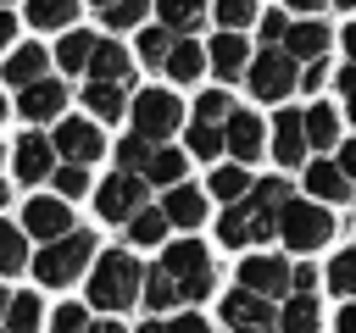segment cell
<instances>
[{
  "instance_id": "cell-49",
  "label": "cell",
  "mask_w": 356,
  "mask_h": 333,
  "mask_svg": "<svg viewBox=\"0 0 356 333\" xmlns=\"http://www.w3.org/2000/svg\"><path fill=\"white\" fill-rule=\"evenodd\" d=\"M328 83V61H306L300 67V89H323Z\"/></svg>"
},
{
  "instance_id": "cell-2",
  "label": "cell",
  "mask_w": 356,
  "mask_h": 333,
  "mask_svg": "<svg viewBox=\"0 0 356 333\" xmlns=\"http://www.w3.org/2000/svg\"><path fill=\"white\" fill-rule=\"evenodd\" d=\"M145 261H139V250L134 244H111V250H100L95 255V266H89V278H83V300H89V311L95 316H128L134 305H139V294H145Z\"/></svg>"
},
{
  "instance_id": "cell-62",
  "label": "cell",
  "mask_w": 356,
  "mask_h": 333,
  "mask_svg": "<svg viewBox=\"0 0 356 333\" xmlns=\"http://www.w3.org/2000/svg\"><path fill=\"white\" fill-rule=\"evenodd\" d=\"M6 161H11V155H6V150H0V166H6Z\"/></svg>"
},
{
  "instance_id": "cell-50",
  "label": "cell",
  "mask_w": 356,
  "mask_h": 333,
  "mask_svg": "<svg viewBox=\"0 0 356 333\" xmlns=\"http://www.w3.org/2000/svg\"><path fill=\"white\" fill-rule=\"evenodd\" d=\"M334 161H339V166H345V178L356 183V133H350V139H339V150H334Z\"/></svg>"
},
{
  "instance_id": "cell-29",
  "label": "cell",
  "mask_w": 356,
  "mask_h": 333,
  "mask_svg": "<svg viewBox=\"0 0 356 333\" xmlns=\"http://www.w3.org/2000/svg\"><path fill=\"white\" fill-rule=\"evenodd\" d=\"M139 305H145V316H172V311H184V294H178V283H172V272L150 266V272H145Z\"/></svg>"
},
{
  "instance_id": "cell-38",
  "label": "cell",
  "mask_w": 356,
  "mask_h": 333,
  "mask_svg": "<svg viewBox=\"0 0 356 333\" xmlns=\"http://www.w3.org/2000/svg\"><path fill=\"white\" fill-rule=\"evenodd\" d=\"M184 150H189L195 161H217V155H228L222 128H217V122H195V117H189V128H184Z\"/></svg>"
},
{
  "instance_id": "cell-15",
  "label": "cell",
  "mask_w": 356,
  "mask_h": 333,
  "mask_svg": "<svg viewBox=\"0 0 356 333\" xmlns=\"http://www.w3.org/2000/svg\"><path fill=\"white\" fill-rule=\"evenodd\" d=\"M300 194H312V200H323V205H350V200H356V183L345 178V166H339L334 155H312V161L300 166Z\"/></svg>"
},
{
  "instance_id": "cell-45",
  "label": "cell",
  "mask_w": 356,
  "mask_h": 333,
  "mask_svg": "<svg viewBox=\"0 0 356 333\" xmlns=\"http://www.w3.org/2000/svg\"><path fill=\"white\" fill-rule=\"evenodd\" d=\"M167 327H172V333H222V322H211L200 305H184V311H172V316H167Z\"/></svg>"
},
{
  "instance_id": "cell-18",
  "label": "cell",
  "mask_w": 356,
  "mask_h": 333,
  "mask_svg": "<svg viewBox=\"0 0 356 333\" xmlns=\"http://www.w3.org/2000/svg\"><path fill=\"white\" fill-rule=\"evenodd\" d=\"M161 211L178 233H200V222L211 216V194L195 183H172V189H161Z\"/></svg>"
},
{
  "instance_id": "cell-6",
  "label": "cell",
  "mask_w": 356,
  "mask_h": 333,
  "mask_svg": "<svg viewBox=\"0 0 356 333\" xmlns=\"http://www.w3.org/2000/svg\"><path fill=\"white\" fill-rule=\"evenodd\" d=\"M95 216L100 222H111V228H128L145 205H150V183L139 178V172H122V166H111V178H100L95 183Z\"/></svg>"
},
{
  "instance_id": "cell-57",
  "label": "cell",
  "mask_w": 356,
  "mask_h": 333,
  "mask_svg": "<svg viewBox=\"0 0 356 333\" xmlns=\"http://www.w3.org/2000/svg\"><path fill=\"white\" fill-rule=\"evenodd\" d=\"M11 294H17V289H11L6 278H0V322H6V305H11Z\"/></svg>"
},
{
  "instance_id": "cell-4",
  "label": "cell",
  "mask_w": 356,
  "mask_h": 333,
  "mask_svg": "<svg viewBox=\"0 0 356 333\" xmlns=\"http://www.w3.org/2000/svg\"><path fill=\"white\" fill-rule=\"evenodd\" d=\"M156 266L172 272L184 305H206V300L217 294V261H211V250H206L195 233H189V239H167V244L156 250Z\"/></svg>"
},
{
  "instance_id": "cell-10",
  "label": "cell",
  "mask_w": 356,
  "mask_h": 333,
  "mask_svg": "<svg viewBox=\"0 0 356 333\" xmlns=\"http://www.w3.org/2000/svg\"><path fill=\"white\" fill-rule=\"evenodd\" d=\"M289 272H295L289 250H245V255H239V266H234V283H239V289H250V294L284 300V294H289Z\"/></svg>"
},
{
  "instance_id": "cell-23",
  "label": "cell",
  "mask_w": 356,
  "mask_h": 333,
  "mask_svg": "<svg viewBox=\"0 0 356 333\" xmlns=\"http://www.w3.org/2000/svg\"><path fill=\"white\" fill-rule=\"evenodd\" d=\"M44 322H50V305H44V289L33 283V289H17L11 294V305H6V333H44Z\"/></svg>"
},
{
  "instance_id": "cell-16",
  "label": "cell",
  "mask_w": 356,
  "mask_h": 333,
  "mask_svg": "<svg viewBox=\"0 0 356 333\" xmlns=\"http://www.w3.org/2000/svg\"><path fill=\"white\" fill-rule=\"evenodd\" d=\"M222 144H228V161H245V166H256L261 155H267V122L256 117V111H234L228 122H222Z\"/></svg>"
},
{
  "instance_id": "cell-12",
  "label": "cell",
  "mask_w": 356,
  "mask_h": 333,
  "mask_svg": "<svg viewBox=\"0 0 356 333\" xmlns=\"http://www.w3.org/2000/svg\"><path fill=\"white\" fill-rule=\"evenodd\" d=\"M50 139H56V155L61 161H78V166H95L106 155V133H100L95 117H61L50 128Z\"/></svg>"
},
{
  "instance_id": "cell-44",
  "label": "cell",
  "mask_w": 356,
  "mask_h": 333,
  "mask_svg": "<svg viewBox=\"0 0 356 333\" xmlns=\"http://www.w3.org/2000/svg\"><path fill=\"white\" fill-rule=\"evenodd\" d=\"M150 150H156L150 139H139V133H122V139H117V150H111V161H117L122 172H139V166L150 161Z\"/></svg>"
},
{
  "instance_id": "cell-51",
  "label": "cell",
  "mask_w": 356,
  "mask_h": 333,
  "mask_svg": "<svg viewBox=\"0 0 356 333\" xmlns=\"http://www.w3.org/2000/svg\"><path fill=\"white\" fill-rule=\"evenodd\" d=\"M334 333H356V300H339V311H334Z\"/></svg>"
},
{
  "instance_id": "cell-48",
  "label": "cell",
  "mask_w": 356,
  "mask_h": 333,
  "mask_svg": "<svg viewBox=\"0 0 356 333\" xmlns=\"http://www.w3.org/2000/svg\"><path fill=\"white\" fill-rule=\"evenodd\" d=\"M284 33H289V17L284 11H267L261 17V44H284Z\"/></svg>"
},
{
  "instance_id": "cell-24",
  "label": "cell",
  "mask_w": 356,
  "mask_h": 333,
  "mask_svg": "<svg viewBox=\"0 0 356 333\" xmlns=\"http://www.w3.org/2000/svg\"><path fill=\"white\" fill-rule=\"evenodd\" d=\"M0 78H6L11 89H28V83L50 78V56H44V44H11V50H6Z\"/></svg>"
},
{
  "instance_id": "cell-8",
  "label": "cell",
  "mask_w": 356,
  "mask_h": 333,
  "mask_svg": "<svg viewBox=\"0 0 356 333\" xmlns=\"http://www.w3.org/2000/svg\"><path fill=\"white\" fill-rule=\"evenodd\" d=\"M128 128L150 144H167L178 128H184V100L172 89H139L134 105H128Z\"/></svg>"
},
{
  "instance_id": "cell-60",
  "label": "cell",
  "mask_w": 356,
  "mask_h": 333,
  "mask_svg": "<svg viewBox=\"0 0 356 333\" xmlns=\"http://www.w3.org/2000/svg\"><path fill=\"white\" fill-rule=\"evenodd\" d=\"M334 6H339V11H356V0H334Z\"/></svg>"
},
{
  "instance_id": "cell-40",
  "label": "cell",
  "mask_w": 356,
  "mask_h": 333,
  "mask_svg": "<svg viewBox=\"0 0 356 333\" xmlns=\"http://www.w3.org/2000/svg\"><path fill=\"white\" fill-rule=\"evenodd\" d=\"M50 189H56L61 200H83V194H95V183H89V166H78V161H61V166L50 172Z\"/></svg>"
},
{
  "instance_id": "cell-17",
  "label": "cell",
  "mask_w": 356,
  "mask_h": 333,
  "mask_svg": "<svg viewBox=\"0 0 356 333\" xmlns=\"http://www.w3.org/2000/svg\"><path fill=\"white\" fill-rule=\"evenodd\" d=\"M17 111H22V122H33V128L61 122V117H67V83H61V78H39V83L17 89Z\"/></svg>"
},
{
  "instance_id": "cell-43",
  "label": "cell",
  "mask_w": 356,
  "mask_h": 333,
  "mask_svg": "<svg viewBox=\"0 0 356 333\" xmlns=\"http://www.w3.org/2000/svg\"><path fill=\"white\" fill-rule=\"evenodd\" d=\"M211 17L228 28V33H245L256 22V0H211Z\"/></svg>"
},
{
  "instance_id": "cell-25",
  "label": "cell",
  "mask_w": 356,
  "mask_h": 333,
  "mask_svg": "<svg viewBox=\"0 0 356 333\" xmlns=\"http://www.w3.org/2000/svg\"><path fill=\"white\" fill-rule=\"evenodd\" d=\"M189 150H178V144H156L150 150V161L139 166V178L150 183V189H172V183H184V172H189Z\"/></svg>"
},
{
  "instance_id": "cell-5",
  "label": "cell",
  "mask_w": 356,
  "mask_h": 333,
  "mask_svg": "<svg viewBox=\"0 0 356 333\" xmlns=\"http://www.w3.org/2000/svg\"><path fill=\"white\" fill-rule=\"evenodd\" d=\"M334 233H339L334 205H323V200H312V194H295V200L278 211V244H284L295 261H300V255L328 250V244H334Z\"/></svg>"
},
{
  "instance_id": "cell-53",
  "label": "cell",
  "mask_w": 356,
  "mask_h": 333,
  "mask_svg": "<svg viewBox=\"0 0 356 333\" xmlns=\"http://www.w3.org/2000/svg\"><path fill=\"white\" fill-rule=\"evenodd\" d=\"M89 333H134V327H128L122 316H95V327H89Z\"/></svg>"
},
{
  "instance_id": "cell-63",
  "label": "cell",
  "mask_w": 356,
  "mask_h": 333,
  "mask_svg": "<svg viewBox=\"0 0 356 333\" xmlns=\"http://www.w3.org/2000/svg\"><path fill=\"white\" fill-rule=\"evenodd\" d=\"M0 6H6V0H0Z\"/></svg>"
},
{
  "instance_id": "cell-19",
  "label": "cell",
  "mask_w": 356,
  "mask_h": 333,
  "mask_svg": "<svg viewBox=\"0 0 356 333\" xmlns=\"http://www.w3.org/2000/svg\"><path fill=\"white\" fill-rule=\"evenodd\" d=\"M328 311H323V289L317 294H284L278 300V333H323Z\"/></svg>"
},
{
  "instance_id": "cell-36",
  "label": "cell",
  "mask_w": 356,
  "mask_h": 333,
  "mask_svg": "<svg viewBox=\"0 0 356 333\" xmlns=\"http://www.w3.org/2000/svg\"><path fill=\"white\" fill-rule=\"evenodd\" d=\"M172 44H178V33H172V28L145 22V28H139V44H134V61H139V67H167Z\"/></svg>"
},
{
  "instance_id": "cell-13",
  "label": "cell",
  "mask_w": 356,
  "mask_h": 333,
  "mask_svg": "<svg viewBox=\"0 0 356 333\" xmlns=\"http://www.w3.org/2000/svg\"><path fill=\"white\" fill-rule=\"evenodd\" d=\"M78 222H72V200H61V194H28L22 200V233L28 239H39V244H50V239H61V233H72Z\"/></svg>"
},
{
  "instance_id": "cell-42",
  "label": "cell",
  "mask_w": 356,
  "mask_h": 333,
  "mask_svg": "<svg viewBox=\"0 0 356 333\" xmlns=\"http://www.w3.org/2000/svg\"><path fill=\"white\" fill-rule=\"evenodd\" d=\"M145 17H150V0H111V6L100 11V22H106L111 33H122V28H145Z\"/></svg>"
},
{
  "instance_id": "cell-39",
  "label": "cell",
  "mask_w": 356,
  "mask_h": 333,
  "mask_svg": "<svg viewBox=\"0 0 356 333\" xmlns=\"http://www.w3.org/2000/svg\"><path fill=\"white\" fill-rule=\"evenodd\" d=\"M95 327V311H89V300H61V305H50V322H44V333H89Z\"/></svg>"
},
{
  "instance_id": "cell-22",
  "label": "cell",
  "mask_w": 356,
  "mask_h": 333,
  "mask_svg": "<svg viewBox=\"0 0 356 333\" xmlns=\"http://www.w3.org/2000/svg\"><path fill=\"white\" fill-rule=\"evenodd\" d=\"M206 56H211V72L222 78V83H239L245 72H250V44H245V33H217L211 44H206Z\"/></svg>"
},
{
  "instance_id": "cell-64",
  "label": "cell",
  "mask_w": 356,
  "mask_h": 333,
  "mask_svg": "<svg viewBox=\"0 0 356 333\" xmlns=\"http://www.w3.org/2000/svg\"><path fill=\"white\" fill-rule=\"evenodd\" d=\"M0 333H6V327H0Z\"/></svg>"
},
{
  "instance_id": "cell-3",
  "label": "cell",
  "mask_w": 356,
  "mask_h": 333,
  "mask_svg": "<svg viewBox=\"0 0 356 333\" xmlns=\"http://www.w3.org/2000/svg\"><path fill=\"white\" fill-rule=\"evenodd\" d=\"M95 255H100L95 228H72V233H61V239L39 244L28 272H33V283H39V289H61V294H67L72 283H83V278H89Z\"/></svg>"
},
{
  "instance_id": "cell-54",
  "label": "cell",
  "mask_w": 356,
  "mask_h": 333,
  "mask_svg": "<svg viewBox=\"0 0 356 333\" xmlns=\"http://www.w3.org/2000/svg\"><path fill=\"white\" fill-rule=\"evenodd\" d=\"M284 6H289V11H300V17H317L328 0H284Z\"/></svg>"
},
{
  "instance_id": "cell-20",
  "label": "cell",
  "mask_w": 356,
  "mask_h": 333,
  "mask_svg": "<svg viewBox=\"0 0 356 333\" xmlns=\"http://www.w3.org/2000/svg\"><path fill=\"white\" fill-rule=\"evenodd\" d=\"M78 94H83V105H89L95 122H122L128 105H134V83H100V78H89Z\"/></svg>"
},
{
  "instance_id": "cell-59",
  "label": "cell",
  "mask_w": 356,
  "mask_h": 333,
  "mask_svg": "<svg viewBox=\"0 0 356 333\" xmlns=\"http://www.w3.org/2000/svg\"><path fill=\"white\" fill-rule=\"evenodd\" d=\"M6 117H11V105H6V94H0V122H6Z\"/></svg>"
},
{
  "instance_id": "cell-28",
  "label": "cell",
  "mask_w": 356,
  "mask_h": 333,
  "mask_svg": "<svg viewBox=\"0 0 356 333\" xmlns=\"http://www.w3.org/2000/svg\"><path fill=\"white\" fill-rule=\"evenodd\" d=\"M161 72H167L172 83H200V72H211V56H206V44H200V39H178Z\"/></svg>"
},
{
  "instance_id": "cell-27",
  "label": "cell",
  "mask_w": 356,
  "mask_h": 333,
  "mask_svg": "<svg viewBox=\"0 0 356 333\" xmlns=\"http://www.w3.org/2000/svg\"><path fill=\"white\" fill-rule=\"evenodd\" d=\"M339 128H345V117H339L328 100H312V105H306V139H312L317 155H334V150H339Z\"/></svg>"
},
{
  "instance_id": "cell-34",
  "label": "cell",
  "mask_w": 356,
  "mask_h": 333,
  "mask_svg": "<svg viewBox=\"0 0 356 333\" xmlns=\"http://www.w3.org/2000/svg\"><path fill=\"white\" fill-rule=\"evenodd\" d=\"M95 44H100V33H89V28H67L61 44H56V67H61V72H89Z\"/></svg>"
},
{
  "instance_id": "cell-35",
  "label": "cell",
  "mask_w": 356,
  "mask_h": 333,
  "mask_svg": "<svg viewBox=\"0 0 356 333\" xmlns=\"http://www.w3.org/2000/svg\"><path fill=\"white\" fill-rule=\"evenodd\" d=\"M211 11V0H156V22L161 28H172L178 39H189L195 28H200V17Z\"/></svg>"
},
{
  "instance_id": "cell-14",
  "label": "cell",
  "mask_w": 356,
  "mask_h": 333,
  "mask_svg": "<svg viewBox=\"0 0 356 333\" xmlns=\"http://www.w3.org/2000/svg\"><path fill=\"white\" fill-rule=\"evenodd\" d=\"M56 166H61V155H56V139H50V133H22V139L11 144V172H17L22 189L50 183Z\"/></svg>"
},
{
  "instance_id": "cell-7",
  "label": "cell",
  "mask_w": 356,
  "mask_h": 333,
  "mask_svg": "<svg viewBox=\"0 0 356 333\" xmlns=\"http://www.w3.org/2000/svg\"><path fill=\"white\" fill-rule=\"evenodd\" d=\"M245 89L256 94V100H267V105H284L295 89H300V61L289 56V50H278V44H267L261 56H250V72H245Z\"/></svg>"
},
{
  "instance_id": "cell-37",
  "label": "cell",
  "mask_w": 356,
  "mask_h": 333,
  "mask_svg": "<svg viewBox=\"0 0 356 333\" xmlns=\"http://www.w3.org/2000/svg\"><path fill=\"white\" fill-rule=\"evenodd\" d=\"M78 6L83 0H28V22L44 28V33H67L72 17H78Z\"/></svg>"
},
{
  "instance_id": "cell-58",
  "label": "cell",
  "mask_w": 356,
  "mask_h": 333,
  "mask_svg": "<svg viewBox=\"0 0 356 333\" xmlns=\"http://www.w3.org/2000/svg\"><path fill=\"white\" fill-rule=\"evenodd\" d=\"M6 205H11V183L0 178V211H6Z\"/></svg>"
},
{
  "instance_id": "cell-30",
  "label": "cell",
  "mask_w": 356,
  "mask_h": 333,
  "mask_svg": "<svg viewBox=\"0 0 356 333\" xmlns=\"http://www.w3.org/2000/svg\"><path fill=\"white\" fill-rule=\"evenodd\" d=\"M33 266V244L22 233V222H6L0 216V278H22Z\"/></svg>"
},
{
  "instance_id": "cell-47",
  "label": "cell",
  "mask_w": 356,
  "mask_h": 333,
  "mask_svg": "<svg viewBox=\"0 0 356 333\" xmlns=\"http://www.w3.org/2000/svg\"><path fill=\"white\" fill-rule=\"evenodd\" d=\"M334 89H339V100H345V117L356 122V61H345V67L334 72Z\"/></svg>"
},
{
  "instance_id": "cell-1",
  "label": "cell",
  "mask_w": 356,
  "mask_h": 333,
  "mask_svg": "<svg viewBox=\"0 0 356 333\" xmlns=\"http://www.w3.org/2000/svg\"><path fill=\"white\" fill-rule=\"evenodd\" d=\"M289 200H295L289 172L256 178L245 200L222 205V216H217V244H222V250H239V255H245V250H267V244L278 239V211H284Z\"/></svg>"
},
{
  "instance_id": "cell-11",
  "label": "cell",
  "mask_w": 356,
  "mask_h": 333,
  "mask_svg": "<svg viewBox=\"0 0 356 333\" xmlns=\"http://www.w3.org/2000/svg\"><path fill=\"white\" fill-rule=\"evenodd\" d=\"M267 155L284 166V172H300L312 161V139H306V111L295 105H278V117L267 122Z\"/></svg>"
},
{
  "instance_id": "cell-46",
  "label": "cell",
  "mask_w": 356,
  "mask_h": 333,
  "mask_svg": "<svg viewBox=\"0 0 356 333\" xmlns=\"http://www.w3.org/2000/svg\"><path fill=\"white\" fill-rule=\"evenodd\" d=\"M317 289H323V266L312 255H300L295 272H289V294H317Z\"/></svg>"
},
{
  "instance_id": "cell-21",
  "label": "cell",
  "mask_w": 356,
  "mask_h": 333,
  "mask_svg": "<svg viewBox=\"0 0 356 333\" xmlns=\"http://www.w3.org/2000/svg\"><path fill=\"white\" fill-rule=\"evenodd\" d=\"M328 44H334L328 22H317V17H300V22H289V33H284V44H278V50H289V56L306 67V61H323V56H328Z\"/></svg>"
},
{
  "instance_id": "cell-52",
  "label": "cell",
  "mask_w": 356,
  "mask_h": 333,
  "mask_svg": "<svg viewBox=\"0 0 356 333\" xmlns=\"http://www.w3.org/2000/svg\"><path fill=\"white\" fill-rule=\"evenodd\" d=\"M11 39H17V17L0 6V50H11Z\"/></svg>"
},
{
  "instance_id": "cell-9",
  "label": "cell",
  "mask_w": 356,
  "mask_h": 333,
  "mask_svg": "<svg viewBox=\"0 0 356 333\" xmlns=\"http://www.w3.org/2000/svg\"><path fill=\"white\" fill-rule=\"evenodd\" d=\"M217 322H222V333H278V300L234 283L217 294Z\"/></svg>"
},
{
  "instance_id": "cell-31",
  "label": "cell",
  "mask_w": 356,
  "mask_h": 333,
  "mask_svg": "<svg viewBox=\"0 0 356 333\" xmlns=\"http://www.w3.org/2000/svg\"><path fill=\"white\" fill-rule=\"evenodd\" d=\"M83 78H100V83H134V56H128L122 44L100 39V44H95V61H89Z\"/></svg>"
},
{
  "instance_id": "cell-55",
  "label": "cell",
  "mask_w": 356,
  "mask_h": 333,
  "mask_svg": "<svg viewBox=\"0 0 356 333\" xmlns=\"http://www.w3.org/2000/svg\"><path fill=\"white\" fill-rule=\"evenodd\" d=\"M134 333H172V327H167V316H145V322H134Z\"/></svg>"
},
{
  "instance_id": "cell-41",
  "label": "cell",
  "mask_w": 356,
  "mask_h": 333,
  "mask_svg": "<svg viewBox=\"0 0 356 333\" xmlns=\"http://www.w3.org/2000/svg\"><path fill=\"white\" fill-rule=\"evenodd\" d=\"M234 111H239V105H234V94H228V89H200V100H195V111H189V117H195V122H217V128H222Z\"/></svg>"
},
{
  "instance_id": "cell-56",
  "label": "cell",
  "mask_w": 356,
  "mask_h": 333,
  "mask_svg": "<svg viewBox=\"0 0 356 333\" xmlns=\"http://www.w3.org/2000/svg\"><path fill=\"white\" fill-rule=\"evenodd\" d=\"M339 44H345V56H350V61H356V22H350V28H345V33H339Z\"/></svg>"
},
{
  "instance_id": "cell-61",
  "label": "cell",
  "mask_w": 356,
  "mask_h": 333,
  "mask_svg": "<svg viewBox=\"0 0 356 333\" xmlns=\"http://www.w3.org/2000/svg\"><path fill=\"white\" fill-rule=\"evenodd\" d=\"M89 6H100V11H106V6H111V0H89Z\"/></svg>"
},
{
  "instance_id": "cell-33",
  "label": "cell",
  "mask_w": 356,
  "mask_h": 333,
  "mask_svg": "<svg viewBox=\"0 0 356 333\" xmlns=\"http://www.w3.org/2000/svg\"><path fill=\"white\" fill-rule=\"evenodd\" d=\"M323 289L334 300H356V244H339L328 261H323Z\"/></svg>"
},
{
  "instance_id": "cell-26",
  "label": "cell",
  "mask_w": 356,
  "mask_h": 333,
  "mask_svg": "<svg viewBox=\"0 0 356 333\" xmlns=\"http://www.w3.org/2000/svg\"><path fill=\"white\" fill-rule=\"evenodd\" d=\"M250 166L245 161H211V172H206V194L217 200V205H234V200H245L250 194Z\"/></svg>"
},
{
  "instance_id": "cell-32",
  "label": "cell",
  "mask_w": 356,
  "mask_h": 333,
  "mask_svg": "<svg viewBox=\"0 0 356 333\" xmlns=\"http://www.w3.org/2000/svg\"><path fill=\"white\" fill-rule=\"evenodd\" d=\"M122 233H128L122 244H134V250H161V244H167V233H172V222H167V211H161V205H145Z\"/></svg>"
}]
</instances>
